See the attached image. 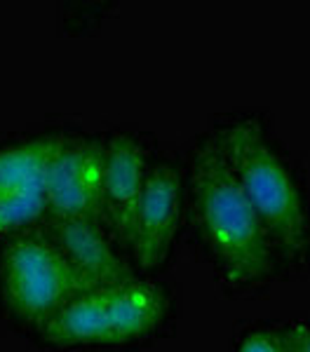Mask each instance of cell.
<instances>
[{
    "mask_svg": "<svg viewBox=\"0 0 310 352\" xmlns=\"http://www.w3.org/2000/svg\"><path fill=\"white\" fill-rule=\"evenodd\" d=\"M186 240L228 298L256 300L289 282L278 244L242 188L212 122L184 148Z\"/></svg>",
    "mask_w": 310,
    "mask_h": 352,
    "instance_id": "obj_1",
    "label": "cell"
},
{
    "mask_svg": "<svg viewBox=\"0 0 310 352\" xmlns=\"http://www.w3.org/2000/svg\"><path fill=\"white\" fill-rule=\"evenodd\" d=\"M242 188L278 244L291 280L310 277V172L263 106H238L210 118Z\"/></svg>",
    "mask_w": 310,
    "mask_h": 352,
    "instance_id": "obj_2",
    "label": "cell"
},
{
    "mask_svg": "<svg viewBox=\"0 0 310 352\" xmlns=\"http://www.w3.org/2000/svg\"><path fill=\"white\" fill-rule=\"evenodd\" d=\"M181 296L167 277L76 294L33 340L43 352H141L177 333Z\"/></svg>",
    "mask_w": 310,
    "mask_h": 352,
    "instance_id": "obj_3",
    "label": "cell"
},
{
    "mask_svg": "<svg viewBox=\"0 0 310 352\" xmlns=\"http://www.w3.org/2000/svg\"><path fill=\"white\" fill-rule=\"evenodd\" d=\"M92 289L41 226L0 244V327L36 340L76 294Z\"/></svg>",
    "mask_w": 310,
    "mask_h": 352,
    "instance_id": "obj_4",
    "label": "cell"
},
{
    "mask_svg": "<svg viewBox=\"0 0 310 352\" xmlns=\"http://www.w3.org/2000/svg\"><path fill=\"white\" fill-rule=\"evenodd\" d=\"M61 118L0 132V244L47 219L49 153Z\"/></svg>",
    "mask_w": 310,
    "mask_h": 352,
    "instance_id": "obj_5",
    "label": "cell"
},
{
    "mask_svg": "<svg viewBox=\"0 0 310 352\" xmlns=\"http://www.w3.org/2000/svg\"><path fill=\"white\" fill-rule=\"evenodd\" d=\"M186 235L184 151L160 144L137 212L132 256L141 277H165Z\"/></svg>",
    "mask_w": 310,
    "mask_h": 352,
    "instance_id": "obj_6",
    "label": "cell"
},
{
    "mask_svg": "<svg viewBox=\"0 0 310 352\" xmlns=\"http://www.w3.org/2000/svg\"><path fill=\"white\" fill-rule=\"evenodd\" d=\"M104 151V129H89L78 120L61 118L45 176L47 219L101 221Z\"/></svg>",
    "mask_w": 310,
    "mask_h": 352,
    "instance_id": "obj_7",
    "label": "cell"
},
{
    "mask_svg": "<svg viewBox=\"0 0 310 352\" xmlns=\"http://www.w3.org/2000/svg\"><path fill=\"white\" fill-rule=\"evenodd\" d=\"M104 139L101 223L132 254L139 202L160 151V139L139 124H111L104 129Z\"/></svg>",
    "mask_w": 310,
    "mask_h": 352,
    "instance_id": "obj_8",
    "label": "cell"
},
{
    "mask_svg": "<svg viewBox=\"0 0 310 352\" xmlns=\"http://www.w3.org/2000/svg\"><path fill=\"white\" fill-rule=\"evenodd\" d=\"M43 228L89 287L141 277L132 254L97 219H45Z\"/></svg>",
    "mask_w": 310,
    "mask_h": 352,
    "instance_id": "obj_9",
    "label": "cell"
},
{
    "mask_svg": "<svg viewBox=\"0 0 310 352\" xmlns=\"http://www.w3.org/2000/svg\"><path fill=\"white\" fill-rule=\"evenodd\" d=\"M228 352H287L285 317L238 322Z\"/></svg>",
    "mask_w": 310,
    "mask_h": 352,
    "instance_id": "obj_10",
    "label": "cell"
},
{
    "mask_svg": "<svg viewBox=\"0 0 310 352\" xmlns=\"http://www.w3.org/2000/svg\"><path fill=\"white\" fill-rule=\"evenodd\" d=\"M118 3H61L59 5V21L64 31L80 36V33H92L101 26L106 16H111Z\"/></svg>",
    "mask_w": 310,
    "mask_h": 352,
    "instance_id": "obj_11",
    "label": "cell"
},
{
    "mask_svg": "<svg viewBox=\"0 0 310 352\" xmlns=\"http://www.w3.org/2000/svg\"><path fill=\"white\" fill-rule=\"evenodd\" d=\"M287 352H310V315H285Z\"/></svg>",
    "mask_w": 310,
    "mask_h": 352,
    "instance_id": "obj_12",
    "label": "cell"
}]
</instances>
